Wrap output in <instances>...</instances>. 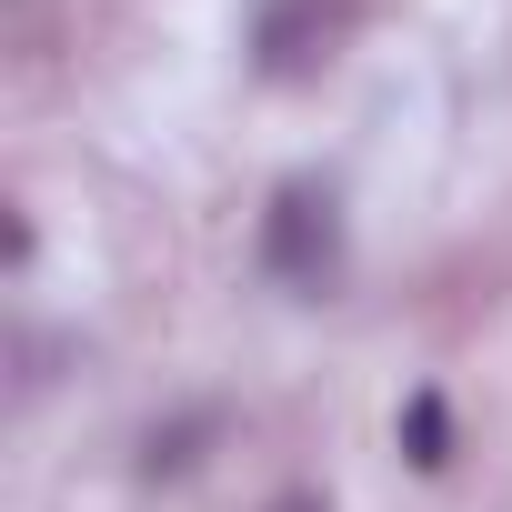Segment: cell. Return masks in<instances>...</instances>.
I'll use <instances>...</instances> for the list:
<instances>
[{
	"instance_id": "cell-1",
	"label": "cell",
	"mask_w": 512,
	"mask_h": 512,
	"mask_svg": "<svg viewBox=\"0 0 512 512\" xmlns=\"http://www.w3.org/2000/svg\"><path fill=\"white\" fill-rule=\"evenodd\" d=\"M262 272L292 292V302H332L342 272H352V221H342V191L332 181H282L272 211H262Z\"/></svg>"
},
{
	"instance_id": "cell-2",
	"label": "cell",
	"mask_w": 512,
	"mask_h": 512,
	"mask_svg": "<svg viewBox=\"0 0 512 512\" xmlns=\"http://www.w3.org/2000/svg\"><path fill=\"white\" fill-rule=\"evenodd\" d=\"M332 11L322 0H262V21H251V61H262V81H312L332 61Z\"/></svg>"
},
{
	"instance_id": "cell-3",
	"label": "cell",
	"mask_w": 512,
	"mask_h": 512,
	"mask_svg": "<svg viewBox=\"0 0 512 512\" xmlns=\"http://www.w3.org/2000/svg\"><path fill=\"white\" fill-rule=\"evenodd\" d=\"M221 432H231L221 402H191V412L151 422V432H141V482H181V472H201V452H211Z\"/></svg>"
},
{
	"instance_id": "cell-4",
	"label": "cell",
	"mask_w": 512,
	"mask_h": 512,
	"mask_svg": "<svg viewBox=\"0 0 512 512\" xmlns=\"http://www.w3.org/2000/svg\"><path fill=\"white\" fill-rule=\"evenodd\" d=\"M402 452H412V472H442V462H452V402H442L432 382L402 402Z\"/></svg>"
},
{
	"instance_id": "cell-5",
	"label": "cell",
	"mask_w": 512,
	"mask_h": 512,
	"mask_svg": "<svg viewBox=\"0 0 512 512\" xmlns=\"http://www.w3.org/2000/svg\"><path fill=\"white\" fill-rule=\"evenodd\" d=\"M262 512H332L322 492H282V502H262Z\"/></svg>"
}]
</instances>
